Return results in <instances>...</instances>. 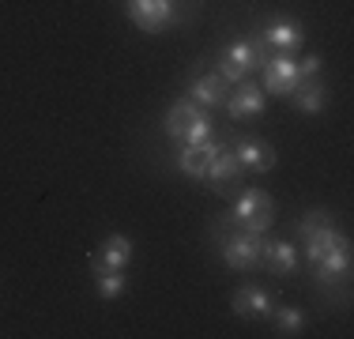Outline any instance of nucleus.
I'll list each match as a JSON object with an SVG mask.
<instances>
[{"label":"nucleus","instance_id":"obj_20","mask_svg":"<svg viewBox=\"0 0 354 339\" xmlns=\"http://www.w3.org/2000/svg\"><path fill=\"white\" fill-rule=\"evenodd\" d=\"M268 320H275V332L279 336H301V328L309 324L306 309H298V305H275Z\"/></svg>","mask_w":354,"mask_h":339},{"label":"nucleus","instance_id":"obj_4","mask_svg":"<svg viewBox=\"0 0 354 339\" xmlns=\"http://www.w3.org/2000/svg\"><path fill=\"white\" fill-rule=\"evenodd\" d=\"M264 234H249L241 230V226H234V230H226L218 237V253H223V264L230 271H252L264 264Z\"/></svg>","mask_w":354,"mask_h":339},{"label":"nucleus","instance_id":"obj_5","mask_svg":"<svg viewBox=\"0 0 354 339\" xmlns=\"http://www.w3.org/2000/svg\"><path fill=\"white\" fill-rule=\"evenodd\" d=\"M313 279L324 286L328 294H332L339 283H347V279H351V241H347V237H343L339 245H332V249H328L324 257L313 264Z\"/></svg>","mask_w":354,"mask_h":339},{"label":"nucleus","instance_id":"obj_2","mask_svg":"<svg viewBox=\"0 0 354 339\" xmlns=\"http://www.w3.org/2000/svg\"><path fill=\"white\" fill-rule=\"evenodd\" d=\"M294 230H298L301 241H306V260L309 264H317L332 245H339L343 237H347L339 226H335V215L328 208H309L306 215L294 223Z\"/></svg>","mask_w":354,"mask_h":339},{"label":"nucleus","instance_id":"obj_14","mask_svg":"<svg viewBox=\"0 0 354 339\" xmlns=\"http://www.w3.org/2000/svg\"><path fill=\"white\" fill-rule=\"evenodd\" d=\"M129 260H132V241L124 234H109L102 241V249H98L95 257H87V264H91V271H98V268L124 271V268H129Z\"/></svg>","mask_w":354,"mask_h":339},{"label":"nucleus","instance_id":"obj_3","mask_svg":"<svg viewBox=\"0 0 354 339\" xmlns=\"http://www.w3.org/2000/svg\"><path fill=\"white\" fill-rule=\"evenodd\" d=\"M230 219L241 226V230H249V234H268V230H272V223H275V200L268 196L264 189L249 185V189L234 192Z\"/></svg>","mask_w":354,"mask_h":339},{"label":"nucleus","instance_id":"obj_6","mask_svg":"<svg viewBox=\"0 0 354 339\" xmlns=\"http://www.w3.org/2000/svg\"><path fill=\"white\" fill-rule=\"evenodd\" d=\"M124 8H129V19L147 34H158L162 27H170L177 15L174 0H124Z\"/></svg>","mask_w":354,"mask_h":339},{"label":"nucleus","instance_id":"obj_16","mask_svg":"<svg viewBox=\"0 0 354 339\" xmlns=\"http://www.w3.org/2000/svg\"><path fill=\"white\" fill-rule=\"evenodd\" d=\"M226 140H218V136H212V140H204V143H192V147H177V170H181L185 177H204V166H207V158L215 155L218 147H223Z\"/></svg>","mask_w":354,"mask_h":339},{"label":"nucleus","instance_id":"obj_15","mask_svg":"<svg viewBox=\"0 0 354 339\" xmlns=\"http://www.w3.org/2000/svg\"><path fill=\"white\" fill-rule=\"evenodd\" d=\"M200 113H204V106H196L192 98H177V102H170V109H166V117H162V132L170 136L177 147H181V140H185V132H189V125L196 121Z\"/></svg>","mask_w":354,"mask_h":339},{"label":"nucleus","instance_id":"obj_19","mask_svg":"<svg viewBox=\"0 0 354 339\" xmlns=\"http://www.w3.org/2000/svg\"><path fill=\"white\" fill-rule=\"evenodd\" d=\"M91 279H95L98 298H102V302H117L124 291H129V275H124V271H113V268H98V271H91Z\"/></svg>","mask_w":354,"mask_h":339},{"label":"nucleus","instance_id":"obj_10","mask_svg":"<svg viewBox=\"0 0 354 339\" xmlns=\"http://www.w3.org/2000/svg\"><path fill=\"white\" fill-rule=\"evenodd\" d=\"M260 72H264V91H272L275 98H290V91L298 87V61H294V53L268 57V64Z\"/></svg>","mask_w":354,"mask_h":339},{"label":"nucleus","instance_id":"obj_13","mask_svg":"<svg viewBox=\"0 0 354 339\" xmlns=\"http://www.w3.org/2000/svg\"><path fill=\"white\" fill-rule=\"evenodd\" d=\"M226 91H230V83H226L218 72H200V75H192V80H189V98L196 102V106H204V109L223 106Z\"/></svg>","mask_w":354,"mask_h":339},{"label":"nucleus","instance_id":"obj_21","mask_svg":"<svg viewBox=\"0 0 354 339\" xmlns=\"http://www.w3.org/2000/svg\"><path fill=\"white\" fill-rule=\"evenodd\" d=\"M320 68H324V61H320L317 53L301 57V61H298V83H301V80H317V75H320Z\"/></svg>","mask_w":354,"mask_h":339},{"label":"nucleus","instance_id":"obj_9","mask_svg":"<svg viewBox=\"0 0 354 339\" xmlns=\"http://www.w3.org/2000/svg\"><path fill=\"white\" fill-rule=\"evenodd\" d=\"M234 158H238L241 170H249V174H268L275 163H279V155H275V147L268 140H260V136H241V140H234Z\"/></svg>","mask_w":354,"mask_h":339},{"label":"nucleus","instance_id":"obj_8","mask_svg":"<svg viewBox=\"0 0 354 339\" xmlns=\"http://www.w3.org/2000/svg\"><path fill=\"white\" fill-rule=\"evenodd\" d=\"M230 309L245 320H268L275 309V298H272V291L260 286V283H241L230 298Z\"/></svg>","mask_w":354,"mask_h":339},{"label":"nucleus","instance_id":"obj_11","mask_svg":"<svg viewBox=\"0 0 354 339\" xmlns=\"http://www.w3.org/2000/svg\"><path fill=\"white\" fill-rule=\"evenodd\" d=\"M238 174H241L238 158H234L230 143H223V147H218L215 155L207 158V166H204V177H200V181H204V185H212L215 192H230V185L238 181Z\"/></svg>","mask_w":354,"mask_h":339},{"label":"nucleus","instance_id":"obj_1","mask_svg":"<svg viewBox=\"0 0 354 339\" xmlns=\"http://www.w3.org/2000/svg\"><path fill=\"white\" fill-rule=\"evenodd\" d=\"M268 57H272V49L264 46V38H238V42H230V46L218 53L215 72L234 87V83L249 80L252 72H260V68L268 64Z\"/></svg>","mask_w":354,"mask_h":339},{"label":"nucleus","instance_id":"obj_18","mask_svg":"<svg viewBox=\"0 0 354 339\" xmlns=\"http://www.w3.org/2000/svg\"><path fill=\"white\" fill-rule=\"evenodd\" d=\"M290 98H294V109H298V113L317 117V113H324V106H328V87L320 80H301L298 87L290 91Z\"/></svg>","mask_w":354,"mask_h":339},{"label":"nucleus","instance_id":"obj_7","mask_svg":"<svg viewBox=\"0 0 354 339\" xmlns=\"http://www.w3.org/2000/svg\"><path fill=\"white\" fill-rule=\"evenodd\" d=\"M264 95L268 91L260 87V83H252V75L249 80H241V83H234V91H226V113H230V121H245V117H260L264 113Z\"/></svg>","mask_w":354,"mask_h":339},{"label":"nucleus","instance_id":"obj_12","mask_svg":"<svg viewBox=\"0 0 354 339\" xmlns=\"http://www.w3.org/2000/svg\"><path fill=\"white\" fill-rule=\"evenodd\" d=\"M306 42V30H301L298 19L290 15H272L264 27V46L268 49H279V53H294V49Z\"/></svg>","mask_w":354,"mask_h":339},{"label":"nucleus","instance_id":"obj_17","mask_svg":"<svg viewBox=\"0 0 354 339\" xmlns=\"http://www.w3.org/2000/svg\"><path fill=\"white\" fill-rule=\"evenodd\" d=\"M298 245L294 241H283V237H272L264 241V264L275 271V275H294L298 271Z\"/></svg>","mask_w":354,"mask_h":339}]
</instances>
